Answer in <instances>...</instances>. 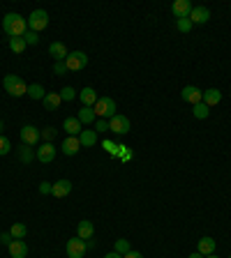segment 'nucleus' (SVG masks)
<instances>
[{
  "label": "nucleus",
  "mask_w": 231,
  "mask_h": 258,
  "mask_svg": "<svg viewBox=\"0 0 231 258\" xmlns=\"http://www.w3.org/2000/svg\"><path fill=\"white\" fill-rule=\"evenodd\" d=\"M208 106L204 104V102H199V104H194V118H199V120H204V118H208Z\"/></svg>",
  "instance_id": "nucleus-29"
},
{
  "label": "nucleus",
  "mask_w": 231,
  "mask_h": 258,
  "mask_svg": "<svg viewBox=\"0 0 231 258\" xmlns=\"http://www.w3.org/2000/svg\"><path fill=\"white\" fill-rule=\"evenodd\" d=\"M171 14L178 19H190V14H192V3L190 0H176L174 5H171Z\"/></svg>",
  "instance_id": "nucleus-9"
},
{
  "label": "nucleus",
  "mask_w": 231,
  "mask_h": 258,
  "mask_svg": "<svg viewBox=\"0 0 231 258\" xmlns=\"http://www.w3.org/2000/svg\"><path fill=\"white\" fill-rule=\"evenodd\" d=\"M197 251L201 253V256H210V253H215V240L213 237H201L199 240V247H197Z\"/></svg>",
  "instance_id": "nucleus-22"
},
{
  "label": "nucleus",
  "mask_w": 231,
  "mask_h": 258,
  "mask_svg": "<svg viewBox=\"0 0 231 258\" xmlns=\"http://www.w3.org/2000/svg\"><path fill=\"white\" fill-rule=\"evenodd\" d=\"M12 242H14L12 233H0V244H3V247H10Z\"/></svg>",
  "instance_id": "nucleus-37"
},
{
  "label": "nucleus",
  "mask_w": 231,
  "mask_h": 258,
  "mask_svg": "<svg viewBox=\"0 0 231 258\" xmlns=\"http://www.w3.org/2000/svg\"><path fill=\"white\" fill-rule=\"evenodd\" d=\"M79 141H81V148H93L95 143H97V132L95 129H83L79 134Z\"/></svg>",
  "instance_id": "nucleus-20"
},
{
  "label": "nucleus",
  "mask_w": 231,
  "mask_h": 258,
  "mask_svg": "<svg viewBox=\"0 0 231 258\" xmlns=\"http://www.w3.org/2000/svg\"><path fill=\"white\" fill-rule=\"evenodd\" d=\"M93 111H95V116L97 118H113L116 116V102L111 97H99L97 102H95V106H93Z\"/></svg>",
  "instance_id": "nucleus-3"
},
{
  "label": "nucleus",
  "mask_w": 231,
  "mask_h": 258,
  "mask_svg": "<svg viewBox=\"0 0 231 258\" xmlns=\"http://www.w3.org/2000/svg\"><path fill=\"white\" fill-rule=\"evenodd\" d=\"M42 132V138H44V143H51L55 138V129L53 127H44V129H39Z\"/></svg>",
  "instance_id": "nucleus-33"
},
{
  "label": "nucleus",
  "mask_w": 231,
  "mask_h": 258,
  "mask_svg": "<svg viewBox=\"0 0 231 258\" xmlns=\"http://www.w3.org/2000/svg\"><path fill=\"white\" fill-rule=\"evenodd\" d=\"M23 39H26V44H28V46H35V44L39 42V35H37V33H33V30H28V33L23 35Z\"/></svg>",
  "instance_id": "nucleus-34"
},
{
  "label": "nucleus",
  "mask_w": 231,
  "mask_h": 258,
  "mask_svg": "<svg viewBox=\"0 0 231 258\" xmlns=\"http://www.w3.org/2000/svg\"><path fill=\"white\" fill-rule=\"evenodd\" d=\"M127 251H132V249H130V242H127V240H116V253L125 256Z\"/></svg>",
  "instance_id": "nucleus-32"
},
{
  "label": "nucleus",
  "mask_w": 231,
  "mask_h": 258,
  "mask_svg": "<svg viewBox=\"0 0 231 258\" xmlns=\"http://www.w3.org/2000/svg\"><path fill=\"white\" fill-rule=\"evenodd\" d=\"M79 122L81 125H93L95 120H97V116H95V111H93V106H83L81 111H79Z\"/></svg>",
  "instance_id": "nucleus-24"
},
{
  "label": "nucleus",
  "mask_w": 231,
  "mask_h": 258,
  "mask_svg": "<svg viewBox=\"0 0 231 258\" xmlns=\"http://www.w3.org/2000/svg\"><path fill=\"white\" fill-rule=\"evenodd\" d=\"M39 138H42V132H39L35 125H26L21 129V143L23 145H30V148H33V145L39 143Z\"/></svg>",
  "instance_id": "nucleus-7"
},
{
  "label": "nucleus",
  "mask_w": 231,
  "mask_h": 258,
  "mask_svg": "<svg viewBox=\"0 0 231 258\" xmlns=\"http://www.w3.org/2000/svg\"><path fill=\"white\" fill-rule=\"evenodd\" d=\"M3 30H5L10 37H23L28 33V19H23L17 12H10L3 19Z\"/></svg>",
  "instance_id": "nucleus-1"
},
{
  "label": "nucleus",
  "mask_w": 231,
  "mask_h": 258,
  "mask_svg": "<svg viewBox=\"0 0 231 258\" xmlns=\"http://www.w3.org/2000/svg\"><path fill=\"white\" fill-rule=\"evenodd\" d=\"M181 97L185 99L187 104H199V102H201V99H204V90H199L197 85H185V88H183V93H181Z\"/></svg>",
  "instance_id": "nucleus-10"
},
{
  "label": "nucleus",
  "mask_w": 231,
  "mask_h": 258,
  "mask_svg": "<svg viewBox=\"0 0 231 258\" xmlns=\"http://www.w3.org/2000/svg\"><path fill=\"white\" fill-rule=\"evenodd\" d=\"M123 258H143V256H141V253H139V251H127Z\"/></svg>",
  "instance_id": "nucleus-40"
},
{
  "label": "nucleus",
  "mask_w": 231,
  "mask_h": 258,
  "mask_svg": "<svg viewBox=\"0 0 231 258\" xmlns=\"http://www.w3.org/2000/svg\"><path fill=\"white\" fill-rule=\"evenodd\" d=\"M109 129H111L113 134H118V136L127 134V132H130V118L118 116V113H116V116L109 120Z\"/></svg>",
  "instance_id": "nucleus-8"
},
{
  "label": "nucleus",
  "mask_w": 231,
  "mask_h": 258,
  "mask_svg": "<svg viewBox=\"0 0 231 258\" xmlns=\"http://www.w3.org/2000/svg\"><path fill=\"white\" fill-rule=\"evenodd\" d=\"M81 122H79V118H65V122H63V129H65V132L67 134H70V136H79V134H81L83 132V129H81Z\"/></svg>",
  "instance_id": "nucleus-17"
},
{
  "label": "nucleus",
  "mask_w": 231,
  "mask_h": 258,
  "mask_svg": "<svg viewBox=\"0 0 231 258\" xmlns=\"http://www.w3.org/2000/svg\"><path fill=\"white\" fill-rule=\"evenodd\" d=\"M65 251H67V258H83V256H86V251H88V247H86V240H81L79 235L72 237V240H67Z\"/></svg>",
  "instance_id": "nucleus-5"
},
{
  "label": "nucleus",
  "mask_w": 231,
  "mask_h": 258,
  "mask_svg": "<svg viewBox=\"0 0 231 258\" xmlns=\"http://www.w3.org/2000/svg\"><path fill=\"white\" fill-rule=\"evenodd\" d=\"M229 258H231V256H229Z\"/></svg>",
  "instance_id": "nucleus-45"
},
{
  "label": "nucleus",
  "mask_w": 231,
  "mask_h": 258,
  "mask_svg": "<svg viewBox=\"0 0 231 258\" xmlns=\"http://www.w3.org/2000/svg\"><path fill=\"white\" fill-rule=\"evenodd\" d=\"M3 129H5V122L0 120V136H3Z\"/></svg>",
  "instance_id": "nucleus-43"
},
{
  "label": "nucleus",
  "mask_w": 231,
  "mask_h": 258,
  "mask_svg": "<svg viewBox=\"0 0 231 258\" xmlns=\"http://www.w3.org/2000/svg\"><path fill=\"white\" fill-rule=\"evenodd\" d=\"M190 258H204V256H201L199 251H194V253H190Z\"/></svg>",
  "instance_id": "nucleus-42"
},
{
  "label": "nucleus",
  "mask_w": 231,
  "mask_h": 258,
  "mask_svg": "<svg viewBox=\"0 0 231 258\" xmlns=\"http://www.w3.org/2000/svg\"><path fill=\"white\" fill-rule=\"evenodd\" d=\"M7 249H10V258H26L28 256V247L23 240H14Z\"/></svg>",
  "instance_id": "nucleus-18"
},
{
  "label": "nucleus",
  "mask_w": 231,
  "mask_h": 258,
  "mask_svg": "<svg viewBox=\"0 0 231 258\" xmlns=\"http://www.w3.org/2000/svg\"><path fill=\"white\" fill-rule=\"evenodd\" d=\"M10 233H12V237H14V240H23V237H26V233H28V228H26V224H14Z\"/></svg>",
  "instance_id": "nucleus-28"
},
{
  "label": "nucleus",
  "mask_w": 231,
  "mask_h": 258,
  "mask_svg": "<svg viewBox=\"0 0 231 258\" xmlns=\"http://www.w3.org/2000/svg\"><path fill=\"white\" fill-rule=\"evenodd\" d=\"M77 235L81 237V240H93V235H95V226H93V221H88V219L79 221V226H77Z\"/></svg>",
  "instance_id": "nucleus-15"
},
{
  "label": "nucleus",
  "mask_w": 231,
  "mask_h": 258,
  "mask_svg": "<svg viewBox=\"0 0 231 258\" xmlns=\"http://www.w3.org/2000/svg\"><path fill=\"white\" fill-rule=\"evenodd\" d=\"M210 19V10L208 7H192V14H190V21L194 26H201V23H208Z\"/></svg>",
  "instance_id": "nucleus-13"
},
{
  "label": "nucleus",
  "mask_w": 231,
  "mask_h": 258,
  "mask_svg": "<svg viewBox=\"0 0 231 258\" xmlns=\"http://www.w3.org/2000/svg\"><path fill=\"white\" fill-rule=\"evenodd\" d=\"M53 71H55V74H58V76H63V74H65V71H67L65 60H63V62H55V65H53Z\"/></svg>",
  "instance_id": "nucleus-38"
},
{
  "label": "nucleus",
  "mask_w": 231,
  "mask_h": 258,
  "mask_svg": "<svg viewBox=\"0 0 231 258\" xmlns=\"http://www.w3.org/2000/svg\"><path fill=\"white\" fill-rule=\"evenodd\" d=\"M192 26H194V23L190 21V19H178V21H176L178 33H190V30H192Z\"/></svg>",
  "instance_id": "nucleus-31"
},
{
  "label": "nucleus",
  "mask_w": 231,
  "mask_h": 258,
  "mask_svg": "<svg viewBox=\"0 0 231 258\" xmlns=\"http://www.w3.org/2000/svg\"><path fill=\"white\" fill-rule=\"evenodd\" d=\"M106 129H109V120L97 118V120H95V132H106Z\"/></svg>",
  "instance_id": "nucleus-35"
},
{
  "label": "nucleus",
  "mask_w": 231,
  "mask_h": 258,
  "mask_svg": "<svg viewBox=\"0 0 231 258\" xmlns=\"http://www.w3.org/2000/svg\"><path fill=\"white\" fill-rule=\"evenodd\" d=\"M19 159H21L23 164H30V161L35 159L33 148H30V145H21V148H19Z\"/></svg>",
  "instance_id": "nucleus-26"
},
{
  "label": "nucleus",
  "mask_w": 231,
  "mask_h": 258,
  "mask_svg": "<svg viewBox=\"0 0 231 258\" xmlns=\"http://www.w3.org/2000/svg\"><path fill=\"white\" fill-rule=\"evenodd\" d=\"M58 95H61V99H63V102H72V99H77V90H74V88H70V85H65V88H63Z\"/></svg>",
  "instance_id": "nucleus-30"
},
{
  "label": "nucleus",
  "mask_w": 231,
  "mask_h": 258,
  "mask_svg": "<svg viewBox=\"0 0 231 258\" xmlns=\"http://www.w3.org/2000/svg\"><path fill=\"white\" fill-rule=\"evenodd\" d=\"M44 88L39 85V83H33V85H28V97L30 99H44Z\"/></svg>",
  "instance_id": "nucleus-27"
},
{
  "label": "nucleus",
  "mask_w": 231,
  "mask_h": 258,
  "mask_svg": "<svg viewBox=\"0 0 231 258\" xmlns=\"http://www.w3.org/2000/svg\"><path fill=\"white\" fill-rule=\"evenodd\" d=\"M51 189H53L51 182H42V185H39V194H51Z\"/></svg>",
  "instance_id": "nucleus-39"
},
{
  "label": "nucleus",
  "mask_w": 231,
  "mask_h": 258,
  "mask_svg": "<svg viewBox=\"0 0 231 258\" xmlns=\"http://www.w3.org/2000/svg\"><path fill=\"white\" fill-rule=\"evenodd\" d=\"M204 258H217V256H215V253H210V256H204Z\"/></svg>",
  "instance_id": "nucleus-44"
},
{
  "label": "nucleus",
  "mask_w": 231,
  "mask_h": 258,
  "mask_svg": "<svg viewBox=\"0 0 231 258\" xmlns=\"http://www.w3.org/2000/svg\"><path fill=\"white\" fill-rule=\"evenodd\" d=\"M70 192H72V182H70V180H58V182H53V189H51V194H53L55 198H65Z\"/></svg>",
  "instance_id": "nucleus-19"
},
{
  "label": "nucleus",
  "mask_w": 231,
  "mask_h": 258,
  "mask_svg": "<svg viewBox=\"0 0 231 258\" xmlns=\"http://www.w3.org/2000/svg\"><path fill=\"white\" fill-rule=\"evenodd\" d=\"M61 150H63V154H67V157L79 154V150H81V141H79V136H67L65 141H63Z\"/></svg>",
  "instance_id": "nucleus-12"
},
{
  "label": "nucleus",
  "mask_w": 231,
  "mask_h": 258,
  "mask_svg": "<svg viewBox=\"0 0 231 258\" xmlns=\"http://www.w3.org/2000/svg\"><path fill=\"white\" fill-rule=\"evenodd\" d=\"M65 65L70 71H81L83 67L88 65V55L83 53V51H72V53L65 58Z\"/></svg>",
  "instance_id": "nucleus-6"
},
{
  "label": "nucleus",
  "mask_w": 231,
  "mask_h": 258,
  "mask_svg": "<svg viewBox=\"0 0 231 258\" xmlns=\"http://www.w3.org/2000/svg\"><path fill=\"white\" fill-rule=\"evenodd\" d=\"M42 104H44L46 111H55L58 106L63 104V99H61V95H58V93H46L44 99H42Z\"/></svg>",
  "instance_id": "nucleus-21"
},
{
  "label": "nucleus",
  "mask_w": 231,
  "mask_h": 258,
  "mask_svg": "<svg viewBox=\"0 0 231 258\" xmlns=\"http://www.w3.org/2000/svg\"><path fill=\"white\" fill-rule=\"evenodd\" d=\"M49 55L55 62H63L67 55H70V51H67V46L63 44V42H53V44L49 46Z\"/></svg>",
  "instance_id": "nucleus-14"
},
{
  "label": "nucleus",
  "mask_w": 231,
  "mask_h": 258,
  "mask_svg": "<svg viewBox=\"0 0 231 258\" xmlns=\"http://www.w3.org/2000/svg\"><path fill=\"white\" fill-rule=\"evenodd\" d=\"M201 102H204L206 106H217L222 102V93L217 88H208V90H204V99H201Z\"/></svg>",
  "instance_id": "nucleus-16"
},
{
  "label": "nucleus",
  "mask_w": 231,
  "mask_h": 258,
  "mask_svg": "<svg viewBox=\"0 0 231 258\" xmlns=\"http://www.w3.org/2000/svg\"><path fill=\"white\" fill-rule=\"evenodd\" d=\"M49 26V14L44 10H35L30 17H28V30H33V33H42L44 28Z\"/></svg>",
  "instance_id": "nucleus-4"
},
{
  "label": "nucleus",
  "mask_w": 231,
  "mask_h": 258,
  "mask_svg": "<svg viewBox=\"0 0 231 258\" xmlns=\"http://www.w3.org/2000/svg\"><path fill=\"white\" fill-rule=\"evenodd\" d=\"M79 99H81L83 106H95V102H97L99 97H97V93H95V90L88 85V88H83L81 93H79Z\"/></svg>",
  "instance_id": "nucleus-23"
},
{
  "label": "nucleus",
  "mask_w": 231,
  "mask_h": 258,
  "mask_svg": "<svg viewBox=\"0 0 231 258\" xmlns=\"http://www.w3.org/2000/svg\"><path fill=\"white\" fill-rule=\"evenodd\" d=\"M10 49L14 51V53H23V51L28 49L26 39H23V37H10Z\"/></svg>",
  "instance_id": "nucleus-25"
},
{
  "label": "nucleus",
  "mask_w": 231,
  "mask_h": 258,
  "mask_svg": "<svg viewBox=\"0 0 231 258\" xmlns=\"http://www.w3.org/2000/svg\"><path fill=\"white\" fill-rule=\"evenodd\" d=\"M104 258H123V256H121V253H116V251H111V253H106Z\"/></svg>",
  "instance_id": "nucleus-41"
},
{
  "label": "nucleus",
  "mask_w": 231,
  "mask_h": 258,
  "mask_svg": "<svg viewBox=\"0 0 231 258\" xmlns=\"http://www.w3.org/2000/svg\"><path fill=\"white\" fill-rule=\"evenodd\" d=\"M12 150V143L7 141L5 136H0V157H3V154H7Z\"/></svg>",
  "instance_id": "nucleus-36"
},
{
  "label": "nucleus",
  "mask_w": 231,
  "mask_h": 258,
  "mask_svg": "<svg viewBox=\"0 0 231 258\" xmlns=\"http://www.w3.org/2000/svg\"><path fill=\"white\" fill-rule=\"evenodd\" d=\"M3 85H5V90L12 95V97H23V95H28V85L23 83L21 76H17V74H7V76L3 78Z\"/></svg>",
  "instance_id": "nucleus-2"
},
{
  "label": "nucleus",
  "mask_w": 231,
  "mask_h": 258,
  "mask_svg": "<svg viewBox=\"0 0 231 258\" xmlns=\"http://www.w3.org/2000/svg\"><path fill=\"white\" fill-rule=\"evenodd\" d=\"M35 157H37L42 164H51V161L55 159V148H53V143H42V148H37Z\"/></svg>",
  "instance_id": "nucleus-11"
}]
</instances>
